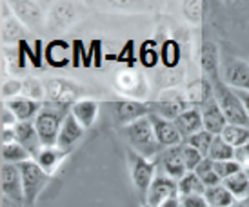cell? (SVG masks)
Instances as JSON below:
<instances>
[{
    "label": "cell",
    "instance_id": "cell-1",
    "mask_svg": "<svg viewBox=\"0 0 249 207\" xmlns=\"http://www.w3.org/2000/svg\"><path fill=\"white\" fill-rule=\"evenodd\" d=\"M213 91L214 98H216V102L220 105L228 124L240 125V127H248L249 129V115L246 107H244L242 100L235 93V89H231L222 78H218V80L213 82Z\"/></svg>",
    "mask_w": 249,
    "mask_h": 207
},
{
    "label": "cell",
    "instance_id": "cell-2",
    "mask_svg": "<svg viewBox=\"0 0 249 207\" xmlns=\"http://www.w3.org/2000/svg\"><path fill=\"white\" fill-rule=\"evenodd\" d=\"M125 135H127L129 144L133 145V151H137L145 158L153 156V155L159 156L160 153L164 151V147L159 144V140L155 137V129H153L149 117L139 118L133 124L125 125Z\"/></svg>",
    "mask_w": 249,
    "mask_h": 207
},
{
    "label": "cell",
    "instance_id": "cell-3",
    "mask_svg": "<svg viewBox=\"0 0 249 207\" xmlns=\"http://www.w3.org/2000/svg\"><path fill=\"white\" fill-rule=\"evenodd\" d=\"M66 117L68 115L64 111L53 109V107H44L36 115L35 127L38 131V137H40L44 147H56L58 133H60V127H62Z\"/></svg>",
    "mask_w": 249,
    "mask_h": 207
},
{
    "label": "cell",
    "instance_id": "cell-4",
    "mask_svg": "<svg viewBox=\"0 0 249 207\" xmlns=\"http://www.w3.org/2000/svg\"><path fill=\"white\" fill-rule=\"evenodd\" d=\"M22 176V186H24V202L31 206L35 204V200L38 198L40 191L44 189L46 182H48V172L44 171L36 160H28L18 164Z\"/></svg>",
    "mask_w": 249,
    "mask_h": 207
},
{
    "label": "cell",
    "instance_id": "cell-5",
    "mask_svg": "<svg viewBox=\"0 0 249 207\" xmlns=\"http://www.w3.org/2000/svg\"><path fill=\"white\" fill-rule=\"evenodd\" d=\"M129 166H131L133 184L137 186L140 193L147 194L153 180H155V166H157V162L147 160L137 151H129Z\"/></svg>",
    "mask_w": 249,
    "mask_h": 207
},
{
    "label": "cell",
    "instance_id": "cell-6",
    "mask_svg": "<svg viewBox=\"0 0 249 207\" xmlns=\"http://www.w3.org/2000/svg\"><path fill=\"white\" fill-rule=\"evenodd\" d=\"M157 162L160 164V169L162 172L173 180H182L187 174L186 169V162H184V155H182V145H177V147H169V149H164L157 156Z\"/></svg>",
    "mask_w": 249,
    "mask_h": 207
},
{
    "label": "cell",
    "instance_id": "cell-7",
    "mask_svg": "<svg viewBox=\"0 0 249 207\" xmlns=\"http://www.w3.org/2000/svg\"><path fill=\"white\" fill-rule=\"evenodd\" d=\"M222 80L228 84L231 89L249 93V64L240 58L228 60L222 69Z\"/></svg>",
    "mask_w": 249,
    "mask_h": 207
},
{
    "label": "cell",
    "instance_id": "cell-8",
    "mask_svg": "<svg viewBox=\"0 0 249 207\" xmlns=\"http://www.w3.org/2000/svg\"><path fill=\"white\" fill-rule=\"evenodd\" d=\"M178 194V182L166 174H157L147 191V206L160 207L167 198Z\"/></svg>",
    "mask_w": 249,
    "mask_h": 207
},
{
    "label": "cell",
    "instance_id": "cell-9",
    "mask_svg": "<svg viewBox=\"0 0 249 207\" xmlns=\"http://www.w3.org/2000/svg\"><path fill=\"white\" fill-rule=\"evenodd\" d=\"M0 178H2V193L6 194V198L13 202H24V186L18 166L2 164Z\"/></svg>",
    "mask_w": 249,
    "mask_h": 207
},
{
    "label": "cell",
    "instance_id": "cell-10",
    "mask_svg": "<svg viewBox=\"0 0 249 207\" xmlns=\"http://www.w3.org/2000/svg\"><path fill=\"white\" fill-rule=\"evenodd\" d=\"M149 120H151L153 129H155V137H157V140H159V144L162 145V147L169 149V147L180 145L182 137H180L177 125H175L171 120L160 117V115H155V113L149 115Z\"/></svg>",
    "mask_w": 249,
    "mask_h": 207
},
{
    "label": "cell",
    "instance_id": "cell-11",
    "mask_svg": "<svg viewBox=\"0 0 249 207\" xmlns=\"http://www.w3.org/2000/svg\"><path fill=\"white\" fill-rule=\"evenodd\" d=\"M200 113H202V122H204V131L211 133L214 137H220L222 131L228 125V120L224 117V113H222L216 98L213 97L209 98L208 102H204Z\"/></svg>",
    "mask_w": 249,
    "mask_h": 207
},
{
    "label": "cell",
    "instance_id": "cell-12",
    "mask_svg": "<svg viewBox=\"0 0 249 207\" xmlns=\"http://www.w3.org/2000/svg\"><path fill=\"white\" fill-rule=\"evenodd\" d=\"M15 133H17V142L31 155V158L36 160V156L44 149V145H42V140L38 137L35 122H18L15 125Z\"/></svg>",
    "mask_w": 249,
    "mask_h": 207
},
{
    "label": "cell",
    "instance_id": "cell-13",
    "mask_svg": "<svg viewBox=\"0 0 249 207\" xmlns=\"http://www.w3.org/2000/svg\"><path fill=\"white\" fill-rule=\"evenodd\" d=\"M84 135V127L78 124L73 115H68L66 120H64L62 127H60V133H58V140H56V147L64 153H70L71 147L82 138Z\"/></svg>",
    "mask_w": 249,
    "mask_h": 207
},
{
    "label": "cell",
    "instance_id": "cell-14",
    "mask_svg": "<svg viewBox=\"0 0 249 207\" xmlns=\"http://www.w3.org/2000/svg\"><path fill=\"white\" fill-rule=\"evenodd\" d=\"M177 125L180 137L182 138H191L196 133L204 131V122H202V113L198 109H184L178 117L173 120Z\"/></svg>",
    "mask_w": 249,
    "mask_h": 207
},
{
    "label": "cell",
    "instance_id": "cell-15",
    "mask_svg": "<svg viewBox=\"0 0 249 207\" xmlns=\"http://www.w3.org/2000/svg\"><path fill=\"white\" fill-rule=\"evenodd\" d=\"M6 107H9V111L17 117L18 122H31L42 111L40 104L33 102L29 98H13V100H7Z\"/></svg>",
    "mask_w": 249,
    "mask_h": 207
},
{
    "label": "cell",
    "instance_id": "cell-16",
    "mask_svg": "<svg viewBox=\"0 0 249 207\" xmlns=\"http://www.w3.org/2000/svg\"><path fill=\"white\" fill-rule=\"evenodd\" d=\"M115 113H117V118L122 122V124H133L135 120L144 117H149V107L144 105V104L139 102H117L115 104Z\"/></svg>",
    "mask_w": 249,
    "mask_h": 207
},
{
    "label": "cell",
    "instance_id": "cell-17",
    "mask_svg": "<svg viewBox=\"0 0 249 207\" xmlns=\"http://www.w3.org/2000/svg\"><path fill=\"white\" fill-rule=\"evenodd\" d=\"M98 113V104L93 102V100H80L73 105V117L78 120V124L82 125L84 129H88L93 125L95 118H97Z\"/></svg>",
    "mask_w": 249,
    "mask_h": 207
},
{
    "label": "cell",
    "instance_id": "cell-18",
    "mask_svg": "<svg viewBox=\"0 0 249 207\" xmlns=\"http://www.w3.org/2000/svg\"><path fill=\"white\" fill-rule=\"evenodd\" d=\"M226 189H228L229 193L235 196L236 200H244V198H249V176L246 171H240L233 174V176H229L222 182Z\"/></svg>",
    "mask_w": 249,
    "mask_h": 207
},
{
    "label": "cell",
    "instance_id": "cell-19",
    "mask_svg": "<svg viewBox=\"0 0 249 207\" xmlns=\"http://www.w3.org/2000/svg\"><path fill=\"white\" fill-rule=\"evenodd\" d=\"M204 196H206L209 207H231L236 202V198L226 189L224 184L216 187H208Z\"/></svg>",
    "mask_w": 249,
    "mask_h": 207
},
{
    "label": "cell",
    "instance_id": "cell-20",
    "mask_svg": "<svg viewBox=\"0 0 249 207\" xmlns=\"http://www.w3.org/2000/svg\"><path fill=\"white\" fill-rule=\"evenodd\" d=\"M202 66H204V71L209 75L211 82L218 80V51H216V46L214 44H204V49H202Z\"/></svg>",
    "mask_w": 249,
    "mask_h": 207
},
{
    "label": "cell",
    "instance_id": "cell-21",
    "mask_svg": "<svg viewBox=\"0 0 249 207\" xmlns=\"http://www.w3.org/2000/svg\"><path fill=\"white\" fill-rule=\"evenodd\" d=\"M208 158L213 162H228V160H235V147L224 140L222 137H214L211 149L208 153Z\"/></svg>",
    "mask_w": 249,
    "mask_h": 207
},
{
    "label": "cell",
    "instance_id": "cell-22",
    "mask_svg": "<svg viewBox=\"0 0 249 207\" xmlns=\"http://www.w3.org/2000/svg\"><path fill=\"white\" fill-rule=\"evenodd\" d=\"M66 155H68V153L60 151L58 147H44L40 151V155L36 156V162H38V166L49 174V172H53V169L60 164V160H62Z\"/></svg>",
    "mask_w": 249,
    "mask_h": 207
},
{
    "label": "cell",
    "instance_id": "cell-23",
    "mask_svg": "<svg viewBox=\"0 0 249 207\" xmlns=\"http://www.w3.org/2000/svg\"><path fill=\"white\" fill-rule=\"evenodd\" d=\"M220 137L224 138L231 147H235V149L249 144V129L248 127H240V125L228 124L226 125V129L222 131Z\"/></svg>",
    "mask_w": 249,
    "mask_h": 207
},
{
    "label": "cell",
    "instance_id": "cell-24",
    "mask_svg": "<svg viewBox=\"0 0 249 207\" xmlns=\"http://www.w3.org/2000/svg\"><path fill=\"white\" fill-rule=\"evenodd\" d=\"M28 160H31V155H29V153L26 151L18 142L2 145V162H4V164H13V166H18V164L28 162Z\"/></svg>",
    "mask_w": 249,
    "mask_h": 207
},
{
    "label": "cell",
    "instance_id": "cell-25",
    "mask_svg": "<svg viewBox=\"0 0 249 207\" xmlns=\"http://www.w3.org/2000/svg\"><path fill=\"white\" fill-rule=\"evenodd\" d=\"M206 186L202 184L200 176L196 172H187L182 180H178V194L187 196V194H204Z\"/></svg>",
    "mask_w": 249,
    "mask_h": 207
},
{
    "label": "cell",
    "instance_id": "cell-26",
    "mask_svg": "<svg viewBox=\"0 0 249 207\" xmlns=\"http://www.w3.org/2000/svg\"><path fill=\"white\" fill-rule=\"evenodd\" d=\"M195 172L200 176L202 184L206 186V189H208V187H216V186H220L222 184V178L214 172V162L213 160L204 158L202 160V164L196 167V171Z\"/></svg>",
    "mask_w": 249,
    "mask_h": 207
},
{
    "label": "cell",
    "instance_id": "cell-27",
    "mask_svg": "<svg viewBox=\"0 0 249 207\" xmlns=\"http://www.w3.org/2000/svg\"><path fill=\"white\" fill-rule=\"evenodd\" d=\"M213 140H214V135H211V133H208V131H200V133H196V135H193L191 138H187V145L195 147L196 151H200L202 155L208 158V153H209V149H211Z\"/></svg>",
    "mask_w": 249,
    "mask_h": 207
},
{
    "label": "cell",
    "instance_id": "cell-28",
    "mask_svg": "<svg viewBox=\"0 0 249 207\" xmlns=\"http://www.w3.org/2000/svg\"><path fill=\"white\" fill-rule=\"evenodd\" d=\"M160 58H162V62H164L166 68H175L180 58L178 44L175 40H167L166 44L162 46V49H160Z\"/></svg>",
    "mask_w": 249,
    "mask_h": 207
},
{
    "label": "cell",
    "instance_id": "cell-29",
    "mask_svg": "<svg viewBox=\"0 0 249 207\" xmlns=\"http://www.w3.org/2000/svg\"><path fill=\"white\" fill-rule=\"evenodd\" d=\"M182 155H184V162H186V169L187 172H195L196 167L202 164V160L206 158L200 151H196L191 145H182Z\"/></svg>",
    "mask_w": 249,
    "mask_h": 207
},
{
    "label": "cell",
    "instance_id": "cell-30",
    "mask_svg": "<svg viewBox=\"0 0 249 207\" xmlns=\"http://www.w3.org/2000/svg\"><path fill=\"white\" fill-rule=\"evenodd\" d=\"M244 171L242 166L236 160H228V162H214V172L222 178V182L229 176H233L236 172Z\"/></svg>",
    "mask_w": 249,
    "mask_h": 207
},
{
    "label": "cell",
    "instance_id": "cell-31",
    "mask_svg": "<svg viewBox=\"0 0 249 207\" xmlns=\"http://www.w3.org/2000/svg\"><path fill=\"white\" fill-rule=\"evenodd\" d=\"M140 60H142V64H144L145 68H153L157 64V60H159V51H157L155 42L147 40L142 46V49H140Z\"/></svg>",
    "mask_w": 249,
    "mask_h": 207
},
{
    "label": "cell",
    "instance_id": "cell-32",
    "mask_svg": "<svg viewBox=\"0 0 249 207\" xmlns=\"http://www.w3.org/2000/svg\"><path fill=\"white\" fill-rule=\"evenodd\" d=\"M180 206L182 207H209V204L204 194H187V196H180Z\"/></svg>",
    "mask_w": 249,
    "mask_h": 207
},
{
    "label": "cell",
    "instance_id": "cell-33",
    "mask_svg": "<svg viewBox=\"0 0 249 207\" xmlns=\"http://www.w3.org/2000/svg\"><path fill=\"white\" fill-rule=\"evenodd\" d=\"M235 160L242 166L244 171H248L249 169V144L235 149Z\"/></svg>",
    "mask_w": 249,
    "mask_h": 207
},
{
    "label": "cell",
    "instance_id": "cell-34",
    "mask_svg": "<svg viewBox=\"0 0 249 207\" xmlns=\"http://www.w3.org/2000/svg\"><path fill=\"white\" fill-rule=\"evenodd\" d=\"M17 124H18V122H17V117L9 111V107L4 105V107H2V125H4V127H15Z\"/></svg>",
    "mask_w": 249,
    "mask_h": 207
},
{
    "label": "cell",
    "instance_id": "cell-35",
    "mask_svg": "<svg viewBox=\"0 0 249 207\" xmlns=\"http://www.w3.org/2000/svg\"><path fill=\"white\" fill-rule=\"evenodd\" d=\"M13 142H17L15 127H2V145L13 144Z\"/></svg>",
    "mask_w": 249,
    "mask_h": 207
},
{
    "label": "cell",
    "instance_id": "cell-36",
    "mask_svg": "<svg viewBox=\"0 0 249 207\" xmlns=\"http://www.w3.org/2000/svg\"><path fill=\"white\" fill-rule=\"evenodd\" d=\"M235 93L238 95V98L242 100L244 107H246V111H248V115H249V93L248 91H238V89H235Z\"/></svg>",
    "mask_w": 249,
    "mask_h": 207
},
{
    "label": "cell",
    "instance_id": "cell-37",
    "mask_svg": "<svg viewBox=\"0 0 249 207\" xmlns=\"http://www.w3.org/2000/svg\"><path fill=\"white\" fill-rule=\"evenodd\" d=\"M160 207H182L180 206V194H177V196H171V198H167L164 204Z\"/></svg>",
    "mask_w": 249,
    "mask_h": 207
},
{
    "label": "cell",
    "instance_id": "cell-38",
    "mask_svg": "<svg viewBox=\"0 0 249 207\" xmlns=\"http://www.w3.org/2000/svg\"><path fill=\"white\" fill-rule=\"evenodd\" d=\"M231 207H249V198H244V200H236Z\"/></svg>",
    "mask_w": 249,
    "mask_h": 207
},
{
    "label": "cell",
    "instance_id": "cell-39",
    "mask_svg": "<svg viewBox=\"0 0 249 207\" xmlns=\"http://www.w3.org/2000/svg\"><path fill=\"white\" fill-rule=\"evenodd\" d=\"M142 207H149V206H147V204H144V206H142Z\"/></svg>",
    "mask_w": 249,
    "mask_h": 207
},
{
    "label": "cell",
    "instance_id": "cell-40",
    "mask_svg": "<svg viewBox=\"0 0 249 207\" xmlns=\"http://www.w3.org/2000/svg\"><path fill=\"white\" fill-rule=\"evenodd\" d=\"M246 172H248V176H249V169H248V171H246Z\"/></svg>",
    "mask_w": 249,
    "mask_h": 207
}]
</instances>
